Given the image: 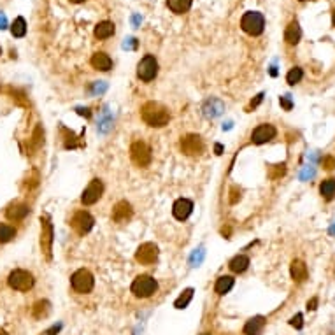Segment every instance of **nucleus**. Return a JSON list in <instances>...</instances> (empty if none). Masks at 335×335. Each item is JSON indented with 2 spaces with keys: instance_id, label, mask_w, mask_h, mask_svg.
Segmentation results:
<instances>
[{
  "instance_id": "53",
  "label": "nucleus",
  "mask_w": 335,
  "mask_h": 335,
  "mask_svg": "<svg viewBox=\"0 0 335 335\" xmlns=\"http://www.w3.org/2000/svg\"><path fill=\"white\" fill-rule=\"evenodd\" d=\"M0 55H2V49H0Z\"/></svg>"
},
{
  "instance_id": "46",
  "label": "nucleus",
  "mask_w": 335,
  "mask_h": 335,
  "mask_svg": "<svg viewBox=\"0 0 335 335\" xmlns=\"http://www.w3.org/2000/svg\"><path fill=\"white\" fill-rule=\"evenodd\" d=\"M7 26V20H5L4 14H0V30H4Z\"/></svg>"
},
{
  "instance_id": "40",
  "label": "nucleus",
  "mask_w": 335,
  "mask_h": 335,
  "mask_svg": "<svg viewBox=\"0 0 335 335\" xmlns=\"http://www.w3.org/2000/svg\"><path fill=\"white\" fill-rule=\"evenodd\" d=\"M230 195H232V197H230V204H235V202L240 198V191H237V188H232Z\"/></svg>"
},
{
  "instance_id": "6",
  "label": "nucleus",
  "mask_w": 335,
  "mask_h": 335,
  "mask_svg": "<svg viewBox=\"0 0 335 335\" xmlns=\"http://www.w3.org/2000/svg\"><path fill=\"white\" fill-rule=\"evenodd\" d=\"M240 26L246 34L249 35H260L265 28V20L260 13H256V11H249L242 16L240 20Z\"/></svg>"
},
{
  "instance_id": "24",
  "label": "nucleus",
  "mask_w": 335,
  "mask_h": 335,
  "mask_svg": "<svg viewBox=\"0 0 335 335\" xmlns=\"http://www.w3.org/2000/svg\"><path fill=\"white\" fill-rule=\"evenodd\" d=\"M230 270L232 272H235V274H240V272H244L247 267H249V258H247L246 255H237L235 258H232V262H230Z\"/></svg>"
},
{
  "instance_id": "4",
  "label": "nucleus",
  "mask_w": 335,
  "mask_h": 335,
  "mask_svg": "<svg viewBox=\"0 0 335 335\" xmlns=\"http://www.w3.org/2000/svg\"><path fill=\"white\" fill-rule=\"evenodd\" d=\"M7 283H9V286L13 289H16V291H28V289H32V286H34L35 279L28 270L16 268V270H13V272L9 274Z\"/></svg>"
},
{
  "instance_id": "27",
  "label": "nucleus",
  "mask_w": 335,
  "mask_h": 335,
  "mask_svg": "<svg viewBox=\"0 0 335 335\" xmlns=\"http://www.w3.org/2000/svg\"><path fill=\"white\" fill-rule=\"evenodd\" d=\"M14 235H16V228L14 226L7 225V223H0V244L13 240Z\"/></svg>"
},
{
  "instance_id": "42",
  "label": "nucleus",
  "mask_w": 335,
  "mask_h": 335,
  "mask_svg": "<svg viewBox=\"0 0 335 335\" xmlns=\"http://www.w3.org/2000/svg\"><path fill=\"white\" fill-rule=\"evenodd\" d=\"M316 306H318V298H311V300L307 302V309L314 311V309H316Z\"/></svg>"
},
{
  "instance_id": "38",
  "label": "nucleus",
  "mask_w": 335,
  "mask_h": 335,
  "mask_svg": "<svg viewBox=\"0 0 335 335\" xmlns=\"http://www.w3.org/2000/svg\"><path fill=\"white\" fill-rule=\"evenodd\" d=\"M123 48H125V49H135V48H137V41H135L134 37H128L125 41V44H123Z\"/></svg>"
},
{
  "instance_id": "49",
  "label": "nucleus",
  "mask_w": 335,
  "mask_h": 335,
  "mask_svg": "<svg viewBox=\"0 0 335 335\" xmlns=\"http://www.w3.org/2000/svg\"><path fill=\"white\" fill-rule=\"evenodd\" d=\"M270 74H272V75H276V74H277L276 67H270Z\"/></svg>"
},
{
  "instance_id": "51",
  "label": "nucleus",
  "mask_w": 335,
  "mask_h": 335,
  "mask_svg": "<svg viewBox=\"0 0 335 335\" xmlns=\"http://www.w3.org/2000/svg\"><path fill=\"white\" fill-rule=\"evenodd\" d=\"M334 26H335V11H334Z\"/></svg>"
},
{
  "instance_id": "28",
  "label": "nucleus",
  "mask_w": 335,
  "mask_h": 335,
  "mask_svg": "<svg viewBox=\"0 0 335 335\" xmlns=\"http://www.w3.org/2000/svg\"><path fill=\"white\" fill-rule=\"evenodd\" d=\"M319 193H321L327 200H332V198L335 197V179L323 181L321 186H319Z\"/></svg>"
},
{
  "instance_id": "32",
  "label": "nucleus",
  "mask_w": 335,
  "mask_h": 335,
  "mask_svg": "<svg viewBox=\"0 0 335 335\" xmlns=\"http://www.w3.org/2000/svg\"><path fill=\"white\" fill-rule=\"evenodd\" d=\"M302 77H304V71L300 67H293L286 75V81H288V84H297L302 81Z\"/></svg>"
},
{
  "instance_id": "52",
  "label": "nucleus",
  "mask_w": 335,
  "mask_h": 335,
  "mask_svg": "<svg viewBox=\"0 0 335 335\" xmlns=\"http://www.w3.org/2000/svg\"><path fill=\"white\" fill-rule=\"evenodd\" d=\"M202 335H211V334H202Z\"/></svg>"
},
{
  "instance_id": "47",
  "label": "nucleus",
  "mask_w": 335,
  "mask_h": 335,
  "mask_svg": "<svg viewBox=\"0 0 335 335\" xmlns=\"http://www.w3.org/2000/svg\"><path fill=\"white\" fill-rule=\"evenodd\" d=\"M214 151H216V155H221V153H223V146H221V144H216V146H214Z\"/></svg>"
},
{
  "instance_id": "7",
  "label": "nucleus",
  "mask_w": 335,
  "mask_h": 335,
  "mask_svg": "<svg viewBox=\"0 0 335 335\" xmlns=\"http://www.w3.org/2000/svg\"><path fill=\"white\" fill-rule=\"evenodd\" d=\"M130 158L137 167H147L153 160L151 155V147L144 141H135L130 146Z\"/></svg>"
},
{
  "instance_id": "9",
  "label": "nucleus",
  "mask_w": 335,
  "mask_h": 335,
  "mask_svg": "<svg viewBox=\"0 0 335 335\" xmlns=\"http://www.w3.org/2000/svg\"><path fill=\"white\" fill-rule=\"evenodd\" d=\"M158 74V62H156L155 56L146 55L137 65V75L139 79H143L144 83H149L153 81Z\"/></svg>"
},
{
  "instance_id": "48",
  "label": "nucleus",
  "mask_w": 335,
  "mask_h": 335,
  "mask_svg": "<svg viewBox=\"0 0 335 335\" xmlns=\"http://www.w3.org/2000/svg\"><path fill=\"white\" fill-rule=\"evenodd\" d=\"M72 4H81V2H86V0H71Z\"/></svg>"
},
{
  "instance_id": "43",
  "label": "nucleus",
  "mask_w": 335,
  "mask_h": 335,
  "mask_svg": "<svg viewBox=\"0 0 335 335\" xmlns=\"http://www.w3.org/2000/svg\"><path fill=\"white\" fill-rule=\"evenodd\" d=\"M77 114H81V116H86V118H90L92 116V113H90V109H83V107H77Z\"/></svg>"
},
{
  "instance_id": "13",
  "label": "nucleus",
  "mask_w": 335,
  "mask_h": 335,
  "mask_svg": "<svg viewBox=\"0 0 335 335\" xmlns=\"http://www.w3.org/2000/svg\"><path fill=\"white\" fill-rule=\"evenodd\" d=\"M277 130L274 125H268V123H263V125H258L253 130L251 134V141L255 144H265V143H270L274 137H276Z\"/></svg>"
},
{
  "instance_id": "39",
  "label": "nucleus",
  "mask_w": 335,
  "mask_h": 335,
  "mask_svg": "<svg viewBox=\"0 0 335 335\" xmlns=\"http://www.w3.org/2000/svg\"><path fill=\"white\" fill-rule=\"evenodd\" d=\"M323 167L334 168L335 167V158H332V156H325V158H323Z\"/></svg>"
},
{
  "instance_id": "29",
  "label": "nucleus",
  "mask_w": 335,
  "mask_h": 335,
  "mask_svg": "<svg viewBox=\"0 0 335 335\" xmlns=\"http://www.w3.org/2000/svg\"><path fill=\"white\" fill-rule=\"evenodd\" d=\"M11 34L14 35V37H25L26 34V21L25 18H16L14 20V23L11 25Z\"/></svg>"
},
{
  "instance_id": "31",
  "label": "nucleus",
  "mask_w": 335,
  "mask_h": 335,
  "mask_svg": "<svg viewBox=\"0 0 335 335\" xmlns=\"http://www.w3.org/2000/svg\"><path fill=\"white\" fill-rule=\"evenodd\" d=\"M44 144V130H42V126H35L34 135H32V141H30V146L32 149H39V147Z\"/></svg>"
},
{
  "instance_id": "50",
  "label": "nucleus",
  "mask_w": 335,
  "mask_h": 335,
  "mask_svg": "<svg viewBox=\"0 0 335 335\" xmlns=\"http://www.w3.org/2000/svg\"><path fill=\"white\" fill-rule=\"evenodd\" d=\"M0 335H7V332H5L4 328H0Z\"/></svg>"
},
{
  "instance_id": "20",
  "label": "nucleus",
  "mask_w": 335,
  "mask_h": 335,
  "mask_svg": "<svg viewBox=\"0 0 335 335\" xmlns=\"http://www.w3.org/2000/svg\"><path fill=\"white\" fill-rule=\"evenodd\" d=\"M289 272H291V277H293L295 283H304L307 279V267L302 260H293L291 262V267H289Z\"/></svg>"
},
{
  "instance_id": "41",
  "label": "nucleus",
  "mask_w": 335,
  "mask_h": 335,
  "mask_svg": "<svg viewBox=\"0 0 335 335\" xmlns=\"http://www.w3.org/2000/svg\"><path fill=\"white\" fill-rule=\"evenodd\" d=\"M262 100H263V93H260V95L256 96L255 100H251V104H249V109H255L256 105L260 104V102H262Z\"/></svg>"
},
{
  "instance_id": "1",
  "label": "nucleus",
  "mask_w": 335,
  "mask_h": 335,
  "mask_svg": "<svg viewBox=\"0 0 335 335\" xmlns=\"http://www.w3.org/2000/svg\"><path fill=\"white\" fill-rule=\"evenodd\" d=\"M141 116H143L146 125L155 126V128H162V126L168 125V120H170L168 109L160 102H146L141 109Z\"/></svg>"
},
{
  "instance_id": "14",
  "label": "nucleus",
  "mask_w": 335,
  "mask_h": 335,
  "mask_svg": "<svg viewBox=\"0 0 335 335\" xmlns=\"http://www.w3.org/2000/svg\"><path fill=\"white\" fill-rule=\"evenodd\" d=\"M132 216H134V209H132V205L128 204L126 200L118 202V204L114 205V209H113V219H114L116 223H126V221H130Z\"/></svg>"
},
{
  "instance_id": "10",
  "label": "nucleus",
  "mask_w": 335,
  "mask_h": 335,
  "mask_svg": "<svg viewBox=\"0 0 335 335\" xmlns=\"http://www.w3.org/2000/svg\"><path fill=\"white\" fill-rule=\"evenodd\" d=\"M181 151H183L186 156L202 155V153H204V141H202V137L197 134L186 135V137L181 139Z\"/></svg>"
},
{
  "instance_id": "37",
  "label": "nucleus",
  "mask_w": 335,
  "mask_h": 335,
  "mask_svg": "<svg viewBox=\"0 0 335 335\" xmlns=\"http://www.w3.org/2000/svg\"><path fill=\"white\" fill-rule=\"evenodd\" d=\"M105 90H107V84L102 83V81H96V83H93V86H92L93 93H104Z\"/></svg>"
},
{
  "instance_id": "5",
  "label": "nucleus",
  "mask_w": 335,
  "mask_h": 335,
  "mask_svg": "<svg viewBox=\"0 0 335 335\" xmlns=\"http://www.w3.org/2000/svg\"><path fill=\"white\" fill-rule=\"evenodd\" d=\"M158 289V283L151 276H139L132 283V293L139 298H147Z\"/></svg>"
},
{
  "instance_id": "19",
  "label": "nucleus",
  "mask_w": 335,
  "mask_h": 335,
  "mask_svg": "<svg viewBox=\"0 0 335 335\" xmlns=\"http://www.w3.org/2000/svg\"><path fill=\"white\" fill-rule=\"evenodd\" d=\"M265 328V318L263 316H255L244 325V334L246 335H262Z\"/></svg>"
},
{
  "instance_id": "30",
  "label": "nucleus",
  "mask_w": 335,
  "mask_h": 335,
  "mask_svg": "<svg viewBox=\"0 0 335 335\" xmlns=\"http://www.w3.org/2000/svg\"><path fill=\"white\" fill-rule=\"evenodd\" d=\"M191 298H193V288L185 289V291L177 297V300L174 302V307H176V309H185L190 302H191Z\"/></svg>"
},
{
  "instance_id": "33",
  "label": "nucleus",
  "mask_w": 335,
  "mask_h": 335,
  "mask_svg": "<svg viewBox=\"0 0 335 335\" xmlns=\"http://www.w3.org/2000/svg\"><path fill=\"white\" fill-rule=\"evenodd\" d=\"M286 174V165L285 164H277V165H270L268 168V176L272 177V179H279Z\"/></svg>"
},
{
  "instance_id": "25",
  "label": "nucleus",
  "mask_w": 335,
  "mask_h": 335,
  "mask_svg": "<svg viewBox=\"0 0 335 335\" xmlns=\"http://www.w3.org/2000/svg\"><path fill=\"white\" fill-rule=\"evenodd\" d=\"M167 5L172 13L176 14H185L191 7V0H167Z\"/></svg>"
},
{
  "instance_id": "17",
  "label": "nucleus",
  "mask_w": 335,
  "mask_h": 335,
  "mask_svg": "<svg viewBox=\"0 0 335 335\" xmlns=\"http://www.w3.org/2000/svg\"><path fill=\"white\" fill-rule=\"evenodd\" d=\"M28 213H30V209L26 204H13L7 211H5V216H7V219H11V221H21V219L26 218V214Z\"/></svg>"
},
{
  "instance_id": "34",
  "label": "nucleus",
  "mask_w": 335,
  "mask_h": 335,
  "mask_svg": "<svg viewBox=\"0 0 335 335\" xmlns=\"http://www.w3.org/2000/svg\"><path fill=\"white\" fill-rule=\"evenodd\" d=\"M204 260V249H195V253L191 255V265L193 267H197V265H200V262Z\"/></svg>"
},
{
  "instance_id": "26",
  "label": "nucleus",
  "mask_w": 335,
  "mask_h": 335,
  "mask_svg": "<svg viewBox=\"0 0 335 335\" xmlns=\"http://www.w3.org/2000/svg\"><path fill=\"white\" fill-rule=\"evenodd\" d=\"M48 314H49V302L48 300L35 302L34 307H32V316H34L35 319H42V318H46Z\"/></svg>"
},
{
  "instance_id": "35",
  "label": "nucleus",
  "mask_w": 335,
  "mask_h": 335,
  "mask_svg": "<svg viewBox=\"0 0 335 335\" xmlns=\"http://www.w3.org/2000/svg\"><path fill=\"white\" fill-rule=\"evenodd\" d=\"M289 325H291V327H295L297 330H300V328L304 327V316H302V314L293 316V318L289 319Z\"/></svg>"
},
{
  "instance_id": "36",
  "label": "nucleus",
  "mask_w": 335,
  "mask_h": 335,
  "mask_svg": "<svg viewBox=\"0 0 335 335\" xmlns=\"http://www.w3.org/2000/svg\"><path fill=\"white\" fill-rule=\"evenodd\" d=\"M279 104H281V107H285L286 111H291V107H293V102H291L289 95L281 96V98H279Z\"/></svg>"
},
{
  "instance_id": "15",
  "label": "nucleus",
  "mask_w": 335,
  "mask_h": 335,
  "mask_svg": "<svg viewBox=\"0 0 335 335\" xmlns=\"http://www.w3.org/2000/svg\"><path fill=\"white\" fill-rule=\"evenodd\" d=\"M193 211V202L188 200V198H179V200L174 202L172 205V214L174 218L179 219V221H185Z\"/></svg>"
},
{
  "instance_id": "16",
  "label": "nucleus",
  "mask_w": 335,
  "mask_h": 335,
  "mask_svg": "<svg viewBox=\"0 0 335 335\" xmlns=\"http://www.w3.org/2000/svg\"><path fill=\"white\" fill-rule=\"evenodd\" d=\"M202 111H204L205 118H218L219 114L225 111V105H223V102L218 100V98H209V100H205Z\"/></svg>"
},
{
  "instance_id": "18",
  "label": "nucleus",
  "mask_w": 335,
  "mask_h": 335,
  "mask_svg": "<svg viewBox=\"0 0 335 335\" xmlns=\"http://www.w3.org/2000/svg\"><path fill=\"white\" fill-rule=\"evenodd\" d=\"M92 65L93 69H96V71H102V72H107L113 69V60H111L109 55H105V53H95V55L92 56Z\"/></svg>"
},
{
  "instance_id": "44",
  "label": "nucleus",
  "mask_w": 335,
  "mask_h": 335,
  "mask_svg": "<svg viewBox=\"0 0 335 335\" xmlns=\"http://www.w3.org/2000/svg\"><path fill=\"white\" fill-rule=\"evenodd\" d=\"M314 176V170H309V168H306V170L302 172V179H307V177H312Z\"/></svg>"
},
{
  "instance_id": "21",
  "label": "nucleus",
  "mask_w": 335,
  "mask_h": 335,
  "mask_svg": "<svg viewBox=\"0 0 335 335\" xmlns=\"http://www.w3.org/2000/svg\"><path fill=\"white\" fill-rule=\"evenodd\" d=\"M300 37H302L300 25H298L297 21H291L285 30V41L288 42V44H291V46H295V44H298Z\"/></svg>"
},
{
  "instance_id": "54",
  "label": "nucleus",
  "mask_w": 335,
  "mask_h": 335,
  "mask_svg": "<svg viewBox=\"0 0 335 335\" xmlns=\"http://www.w3.org/2000/svg\"><path fill=\"white\" fill-rule=\"evenodd\" d=\"M300 2H306V0H300Z\"/></svg>"
},
{
  "instance_id": "12",
  "label": "nucleus",
  "mask_w": 335,
  "mask_h": 335,
  "mask_svg": "<svg viewBox=\"0 0 335 335\" xmlns=\"http://www.w3.org/2000/svg\"><path fill=\"white\" fill-rule=\"evenodd\" d=\"M104 193V185H102L100 179H93L86 188H84L83 195H81V202L84 205H93L95 202H98V198L102 197Z\"/></svg>"
},
{
  "instance_id": "3",
  "label": "nucleus",
  "mask_w": 335,
  "mask_h": 335,
  "mask_svg": "<svg viewBox=\"0 0 335 335\" xmlns=\"http://www.w3.org/2000/svg\"><path fill=\"white\" fill-rule=\"evenodd\" d=\"M71 285L74 288V291L77 293H90L95 286V279H93V274L90 272L88 268H79L75 270L71 277Z\"/></svg>"
},
{
  "instance_id": "23",
  "label": "nucleus",
  "mask_w": 335,
  "mask_h": 335,
  "mask_svg": "<svg viewBox=\"0 0 335 335\" xmlns=\"http://www.w3.org/2000/svg\"><path fill=\"white\" fill-rule=\"evenodd\" d=\"M234 283H235V279L232 276H221L218 281H216V285H214V291L218 295L228 293V291L234 288Z\"/></svg>"
},
{
  "instance_id": "8",
  "label": "nucleus",
  "mask_w": 335,
  "mask_h": 335,
  "mask_svg": "<svg viewBox=\"0 0 335 335\" xmlns=\"http://www.w3.org/2000/svg\"><path fill=\"white\" fill-rule=\"evenodd\" d=\"M93 225H95V219H93V216L88 213V211H77V213L71 218L72 230H74L77 235L88 234V232L93 228Z\"/></svg>"
},
{
  "instance_id": "22",
  "label": "nucleus",
  "mask_w": 335,
  "mask_h": 335,
  "mask_svg": "<svg viewBox=\"0 0 335 335\" xmlns=\"http://www.w3.org/2000/svg\"><path fill=\"white\" fill-rule=\"evenodd\" d=\"M114 23H111V21H100L98 25L95 26V37L96 39H109L114 35Z\"/></svg>"
},
{
  "instance_id": "45",
  "label": "nucleus",
  "mask_w": 335,
  "mask_h": 335,
  "mask_svg": "<svg viewBox=\"0 0 335 335\" xmlns=\"http://www.w3.org/2000/svg\"><path fill=\"white\" fill-rule=\"evenodd\" d=\"M141 21H143V18L139 16V14H134V16H132V23H134V26L141 25Z\"/></svg>"
},
{
  "instance_id": "11",
  "label": "nucleus",
  "mask_w": 335,
  "mask_h": 335,
  "mask_svg": "<svg viewBox=\"0 0 335 335\" xmlns=\"http://www.w3.org/2000/svg\"><path fill=\"white\" fill-rule=\"evenodd\" d=\"M158 258V247L153 242H144L139 246L137 253H135V260L141 265H151L155 263Z\"/></svg>"
},
{
  "instance_id": "2",
  "label": "nucleus",
  "mask_w": 335,
  "mask_h": 335,
  "mask_svg": "<svg viewBox=\"0 0 335 335\" xmlns=\"http://www.w3.org/2000/svg\"><path fill=\"white\" fill-rule=\"evenodd\" d=\"M41 251L46 260L53 258V225L48 214L41 216Z\"/></svg>"
}]
</instances>
